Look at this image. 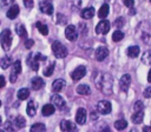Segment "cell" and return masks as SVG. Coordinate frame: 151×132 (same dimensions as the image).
<instances>
[{
    "mask_svg": "<svg viewBox=\"0 0 151 132\" xmlns=\"http://www.w3.org/2000/svg\"><path fill=\"white\" fill-rule=\"evenodd\" d=\"M5 84H6V80H5V77H2V75H0V88H2V87L5 86Z\"/></svg>",
    "mask_w": 151,
    "mask_h": 132,
    "instance_id": "45",
    "label": "cell"
},
{
    "mask_svg": "<svg viewBox=\"0 0 151 132\" xmlns=\"http://www.w3.org/2000/svg\"><path fill=\"white\" fill-rule=\"evenodd\" d=\"M26 112H27V114H28L29 117H33V116L35 114V112H37V105H35V103H34L33 100H29V101H28Z\"/></svg>",
    "mask_w": 151,
    "mask_h": 132,
    "instance_id": "22",
    "label": "cell"
},
{
    "mask_svg": "<svg viewBox=\"0 0 151 132\" xmlns=\"http://www.w3.org/2000/svg\"><path fill=\"white\" fill-rule=\"evenodd\" d=\"M123 38H124V33L122 32V31H119V29H117V31H114L113 32V34H112V40L113 41H120V40H123Z\"/></svg>",
    "mask_w": 151,
    "mask_h": 132,
    "instance_id": "33",
    "label": "cell"
},
{
    "mask_svg": "<svg viewBox=\"0 0 151 132\" xmlns=\"http://www.w3.org/2000/svg\"><path fill=\"white\" fill-rule=\"evenodd\" d=\"M44 85H45L44 80H42L41 78H39V77L33 78V79H32V81H31V86H32V88H33V90H35V91L40 90Z\"/></svg>",
    "mask_w": 151,
    "mask_h": 132,
    "instance_id": "18",
    "label": "cell"
},
{
    "mask_svg": "<svg viewBox=\"0 0 151 132\" xmlns=\"http://www.w3.org/2000/svg\"><path fill=\"white\" fill-rule=\"evenodd\" d=\"M57 22H58V24H61V25H65V24L67 22V18H66L64 14L58 13V14H57Z\"/></svg>",
    "mask_w": 151,
    "mask_h": 132,
    "instance_id": "36",
    "label": "cell"
},
{
    "mask_svg": "<svg viewBox=\"0 0 151 132\" xmlns=\"http://www.w3.org/2000/svg\"><path fill=\"white\" fill-rule=\"evenodd\" d=\"M80 14H81V18H84V19H91L94 15V8L93 7H86L81 11Z\"/></svg>",
    "mask_w": 151,
    "mask_h": 132,
    "instance_id": "20",
    "label": "cell"
},
{
    "mask_svg": "<svg viewBox=\"0 0 151 132\" xmlns=\"http://www.w3.org/2000/svg\"><path fill=\"white\" fill-rule=\"evenodd\" d=\"M76 91H77V93H79V94H81V95H87V94H90V92H91L90 86L86 85V84H80V85H78L77 88H76Z\"/></svg>",
    "mask_w": 151,
    "mask_h": 132,
    "instance_id": "19",
    "label": "cell"
},
{
    "mask_svg": "<svg viewBox=\"0 0 151 132\" xmlns=\"http://www.w3.org/2000/svg\"><path fill=\"white\" fill-rule=\"evenodd\" d=\"M0 125H1V118H0Z\"/></svg>",
    "mask_w": 151,
    "mask_h": 132,
    "instance_id": "49",
    "label": "cell"
},
{
    "mask_svg": "<svg viewBox=\"0 0 151 132\" xmlns=\"http://www.w3.org/2000/svg\"><path fill=\"white\" fill-rule=\"evenodd\" d=\"M114 127L117 128V130H124V128H126L127 127V121L126 120H124V119H120V120H117L116 123H114Z\"/></svg>",
    "mask_w": 151,
    "mask_h": 132,
    "instance_id": "31",
    "label": "cell"
},
{
    "mask_svg": "<svg viewBox=\"0 0 151 132\" xmlns=\"http://www.w3.org/2000/svg\"><path fill=\"white\" fill-rule=\"evenodd\" d=\"M17 95H18V99L25 100V99H27L28 95H29V90H28V88H21V90L18 91Z\"/></svg>",
    "mask_w": 151,
    "mask_h": 132,
    "instance_id": "27",
    "label": "cell"
},
{
    "mask_svg": "<svg viewBox=\"0 0 151 132\" xmlns=\"http://www.w3.org/2000/svg\"><path fill=\"white\" fill-rule=\"evenodd\" d=\"M60 128H61V131H65V132H68V131H77L76 124H73L72 121H68V120H61V123H60Z\"/></svg>",
    "mask_w": 151,
    "mask_h": 132,
    "instance_id": "14",
    "label": "cell"
},
{
    "mask_svg": "<svg viewBox=\"0 0 151 132\" xmlns=\"http://www.w3.org/2000/svg\"><path fill=\"white\" fill-rule=\"evenodd\" d=\"M42 60H46V57L42 55L41 53L29 54L28 58H27V64L29 65V67H31L33 71H38V68H39V62L42 61Z\"/></svg>",
    "mask_w": 151,
    "mask_h": 132,
    "instance_id": "3",
    "label": "cell"
},
{
    "mask_svg": "<svg viewBox=\"0 0 151 132\" xmlns=\"http://www.w3.org/2000/svg\"><path fill=\"white\" fill-rule=\"evenodd\" d=\"M13 2H14V0H1L0 6H1V8H5V7H8V6H12Z\"/></svg>",
    "mask_w": 151,
    "mask_h": 132,
    "instance_id": "39",
    "label": "cell"
},
{
    "mask_svg": "<svg viewBox=\"0 0 151 132\" xmlns=\"http://www.w3.org/2000/svg\"><path fill=\"white\" fill-rule=\"evenodd\" d=\"M9 65H13V62H12V58L8 57V55H5V57L0 60V66H1L2 70H6V68L9 67Z\"/></svg>",
    "mask_w": 151,
    "mask_h": 132,
    "instance_id": "24",
    "label": "cell"
},
{
    "mask_svg": "<svg viewBox=\"0 0 151 132\" xmlns=\"http://www.w3.org/2000/svg\"><path fill=\"white\" fill-rule=\"evenodd\" d=\"M25 124H26V120H25V118L21 117V116H18V117L14 119V125H15L18 128H22V127L25 126Z\"/></svg>",
    "mask_w": 151,
    "mask_h": 132,
    "instance_id": "30",
    "label": "cell"
},
{
    "mask_svg": "<svg viewBox=\"0 0 151 132\" xmlns=\"http://www.w3.org/2000/svg\"><path fill=\"white\" fill-rule=\"evenodd\" d=\"M39 8H40V11H41L42 13H45V14L51 15V14L53 13V5H52L48 0L40 1V4H39Z\"/></svg>",
    "mask_w": 151,
    "mask_h": 132,
    "instance_id": "9",
    "label": "cell"
},
{
    "mask_svg": "<svg viewBox=\"0 0 151 132\" xmlns=\"http://www.w3.org/2000/svg\"><path fill=\"white\" fill-rule=\"evenodd\" d=\"M52 52L59 59H63V58H65L67 55V48L60 41H54L52 44Z\"/></svg>",
    "mask_w": 151,
    "mask_h": 132,
    "instance_id": "4",
    "label": "cell"
},
{
    "mask_svg": "<svg viewBox=\"0 0 151 132\" xmlns=\"http://www.w3.org/2000/svg\"><path fill=\"white\" fill-rule=\"evenodd\" d=\"M110 28H111L110 22L107 20H101V21H99V24L96 27V33L97 34H106V33H109Z\"/></svg>",
    "mask_w": 151,
    "mask_h": 132,
    "instance_id": "7",
    "label": "cell"
},
{
    "mask_svg": "<svg viewBox=\"0 0 151 132\" xmlns=\"http://www.w3.org/2000/svg\"><path fill=\"white\" fill-rule=\"evenodd\" d=\"M33 45H34L33 39H26V41H25V46H26V48H31Z\"/></svg>",
    "mask_w": 151,
    "mask_h": 132,
    "instance_id": "41",
    "label": "cell"
},
{
    "mask_svg": "<svg viewBox=\"0 0 151 132\" xmlns=\"http://www.w3.org/2000/svg\"><path fill=\"white\" fill-rule=\"evenodd\" d=\"M54 111H55V106H54L53 104H46V105H44V106H42L41 113H42V116L48 117V116L53 114V113H54Z\"/></svg>",
    "mask_w": 151,
    "mask_h": 132,
    "instance_id": "16",
    "label": "cell"
},
{
    "mask_svg": "<svg viewBox=\"0 0 151 132\" xmlns=\"http://www.w3.org/2000/svg\"><path fill=\"white\" fill-rule=\"evenodd\" d=\"M4 130L5 131H13V127L9 125V123H6L5 126H4Z\"/></svg>",
    "mask_w": 151,
    "mask_h": 132,
    "instance_id": "44",
    "label": "cell"
},
{
    "mask_svg": "<svg viewBox=\"0 0 151 132\" xmlns=\"http://www.w3.org/2000/svg\"><path fill=\"white\" fill-rule=\"evenodd\" d=\"M124 22H125L124 18H123V16H120V18H118L117 20H114L113 25H114V27H117V28H120V27H123V26H124Z\"/></svg>",
    "mask_w": 151,
    "mask_h": 132,
    "instance_id": "37",
    "label": "cell"
},
{
    "mask_svg": "<svg viewBox=\"0 0 151 132\" xmlns=\"http://www.w3.org/2000/svg\"><path fill=\"white\" fill-rule=\"evenodd\" d=\"M97 111L100 114H109L112 111V105L107 100H100L97 104Z\"/></svg>",
    "mask_w": 151,
    "mask_h": 132,
    "instance_id": "5",
    "label": "cell"
},
{
    "mask_svg": "<svg viewBox=\"0 0 151 132\" xmlns=\"http://www.w3.org/2000/svg\"><path fill=\"white\" fill-rule=\"evenodd\" d=\"M144 97H145V98H151V86L145 88V91H144Z\"/></svg>",
    "mask_w": 151,
    "mask_h": 132,
    "instance_id": "43",
    "label": "cell"
},
{
    "mask_svg": "<svg viewBox=\"0 0 151 132\" xmlns=\"http://www.w3.org/2000/svg\"><path fill=\"white\" fill-rule=\"evenodd\" d=\"M12 72H14V73H17V74H19V73L21 72V62H20V60H17V61L13 62Z\"/></svg>",
    "mask_w": 151,
    "mask_h": 132,
    "instance_id": "34",
    "label": "cell"
},
{
    "mask_svg": "<svg viewBox=\"0 0 151 132\" xmlns=\"http://www.w3.org/2000/svg\"><path fill=\"white\" fill-rule=\"evenodd\" d=\"M109 5L107 4H104V5H101V7L99 8V12H98V16L99 18H101V19H104V18H106L107 16V14H109Z\"/></svg>",
    "mask_w": 151,
    "mask_h": 132,
    "instance_id": "25",
    "label": "cell"
},
{
    "mask_svg": "<svg viewBox=\"0 0 151 132\" xmlns=\"http://www.w3.org/2000/svg\"><path fill=\"white\" fill-rule=\"evenodd\" d=\"M94 55H96V60L103 61V60L106 59V57L109 55V50H107L105 46H99V47L96 50Z\"/></svg>",
    "mask_w": 151,
    "mask_h": 132,
    "instance_id": "8",
    "label": "cell"
},
{
    "mask_svg": "<svg viewBox=\"0 0 151 132\" xmlns=\"http://www.w3.org/2000/svg\"><path fill=\"white\" fill-rule=\"evenodd\" d=\"M51 101H52V104H53L57 108H59V110H63V108L65 107V100H64L59 94H57V93L51 97Z\"/></svg>",
    "mask_w": 151,
    "mask_h": 132,
    "instance_id": "12",
    "label": "cell"
},
{
    "mask_svg": "<svg viewBox=\"0 0 151 132\" xmlns=\"http://www.w3.org/2000/svg\"><path fill=\"white\" fill-rule=\"evenodd\" d=\"M85 74H86V68H85V66H78V67L71 73V77H72L73 80H80Z\"/></svg>",
    "mask_w": 151,
    "mask_h": 132,
    "instance_id": "11",
    "label": "cell"
},
{
    "mask_svg": "<svg viewBox=\"0 0 151 132\" xmlns=\"http://www.w3.org/2000/svg\"><path fill=\"white\" fill-rule=\"evenodd\" d=\"M143 131L144 132H151V126H144L143 127Z\"/></svg>",
    "mask_w": 151,
    "mask_h": 132,
    "instance_id": "47",
    "label": "cell"
},
{
    "mask_svg": "<svg viewBox=\"0 0 151 132\" xmlns=\"http://www.w3.org/2000/svg\"><path fill=\"white\" fill-rule=\"evenodd\" d=\"M12 41H13V37H12V32L6 28L1 32L0 34V42H1V46L4 48L5 52L9 51L11 50V46H12Z\"/></svg>",
    "mask_w": 151,
    "mask_h": 132,
    "instance_id": "2",
    "label": "cell"
},
{
    "mask_svg": "<svg viewBox=\"0 0 151 132\" xmlns=\"http://www.w3.org/2000/svg\"><path fill=\"white\" fill-rule=\"evenodd\" d=\"M123 2L127 7H133V5H134V0H123Z\"/></svg>",
    "mask_w": 151,
    "mask_h": 132,
    "instance_id": "42",
    "label": "cell"
},
{
    "mask_svg": "<svg viewBox=\"0 0 151 132\" xmlns=\"http://www.w3.org/2000/svg\"><path fill=\"white\" fill-rule=\"evenodd\" d=\"M0 106H1V100H0Z\"/></svg>",
    "mask_w": 151,
    "mask_h": 132,
    "instance_id": "50",
    "label": "cell"
},
{
    "mask_svg": "<svg viewBox=\"0 0 151 132\" xmlns=\"http://www.w3.org/2000/svg\"><path fill=\"white\" fill-rule=\"evenodd\" d=\"M19 6L18 5H13V6H11V8L7 11V13H6V15H7V18L8 19H14V18H17L18 16V14H19Z\"/></svg>",
    "mask_w": 151,
    "mask_h": 132,
    "instance_id": "17",
    "label": "cell"
},
{
    "mask_svg": "<svg viewBox=\"0 0 151 132\" xmlns=\"http://www.w3.org/2000/svg\"><path fill=\"white\" fill-rule=\"evenodd\" d=\"M86 117H87V113H86V110L85 108H78L77 111V114H76V121L79 124V125H84L85 121H86Z\"/></svg>",
    "mask_w": 151,
    "mask_h": 132,
    "instance_id": "13",
    "label": "cell"
},
{
    "mask_svg": "<svg viewBox=\"0 0 151 132\" xmlns=\"http://www.w3.org/2000/svg\"><path fill=\"white\" fill-rule=\"evenodd\" d=\"M143 118H144V112L143 111H136L132 117H131V120L134 123V124H140L143 121Z\"/></svg>",
    "mask_w": 151,
    "mask_h": 132,
    "instance_id": "21",
    "label": "cell"
},
{
    "mask_svg": "<svg viewBox=\"0 0 151 132\" xmlns=\"http://www.w3.org/2000/svg\"><path fill=\"white\" fill-rule=\"evenodd\" d=\"M65 84H66V81L64 79H55L52 84V91L55 92V93L60 92L65 87Z\"/></svg>",
    "mask_w": 151,
    "mask_h": 132,
    "instance_id": "15",
    "label": "cell"
},
{
    "mask_svg": "<svg viewBox=\"0 0 151 132\" xmlns=\"http://www.w3.org/2000/svg\"><path fill=\"white\" fill-rule=\"evenodd\" d=\"M65 37L70 41H76L78 39V31L73 25H68L65 28Z\"/></svg>",
    "mask_w": 151,
    "mask_h": 132,
    "instance_id": "6",
    "label": "cell"
},
{
    "mask_svg": "<svg viewBox=\"0 0 151 132\" xmlns=\"http://www.w3.org/2000/svg\"><path fill=\"white\" fill-rule=\"evenodd\" d=\"M53 71H54V62L50 64V65L44 70V74H45L46 77H50V75L53 73Z\"/></svg>",
    "mask_w": 151,
    "mask_h": 132,
    "instance_id": "35",
    "label": "cell"
},
{
    "mask_svg": "<svg viewBox=\"0 0 151 132\" xmlns=\"http://www.w3.org/2000/svg\"><path fill=\"white\" fill-rule=\"evenodd\" d=\"M93 81L96 87L103 92L106 95L112 94V88H113V79L110 73L106 72H98L96 71L93 74Z\"/></svg>",
    "mask_w": 151,
    "mask_h": 132,
    "instance_id": "1",
    "label": "cell"
},
{
    "mask_svg": "<svg viewBox=\"0 0 151 132\" xmlns=\"http://www.w3.org/2000/svg\"><path fill=\"white\" fill-rule=\"evenodd\" d=\"M35 26H37L38 31H39L41 34H44V35H47V34H48V28H47V26H46L45 24H42V22L38 21V22L35 24Z\"/></svg>",
    "mask_w": 151,
    "mask_h": 132,
    "instance_id": "29",
    "label": "cell"
},
{
    "mask_svg": "<svg viewBox=\"0 0 151 132\" xmlns=\"http://www.w3.org/2000/svg\"><path fill=\"white\" fill-rule=\"evenodd\" d=\"M143 108H144V104H143V101L137 100V101L134 103V105H133V110H134V112H136V111H143Z\"/></svg>",
    "mask_w": 151,
    "mask_h": 132,
    "instance_id": "38",
    "label": "cell"
},
{
    "mask_svg": "<svg viewBox=\"0 0 151 132\" xmlns=\"http://www.w3.org/2000/svg\"><path fill=\"white\" fill-rule=\"evenodd\" d=\"M22 2H24V5H25V7L26 8H32L33 7V0H22Z\"/></svg>",
    "mask_w": 151,
    "mask_h": 132,
    "instance_id": "40",
    "label": "cell"
},
{
    "mask_svg": "<svg viewBox=\"0 0 151 132\" xmlns=\"http://www.w3.org/2000/svg\"><path fill=\"white\" fill-rule=\"evenodd\" d=\"M45 130H46V126L44 124H41V123H37V124L31 126V131L32 132H40V131H45Z\"/></svg>",
    "mask_w": 151,
    "mask_h": 132,
    "instance_id": "32",
    "label": "cell"
},
{
    "mask_svg": "<svg viewBox=\"0 0 151 132\" xmlns=\"http://www.w3.org/2000/svg\"><path fill=\"white\" fill-rule=\"evenodd\" d=\"M130 84H131V77L129 74H124L119 80V87L123 92H127Z\"/></svg>",
    "mask_w": 151,
    "mask_h": 132,
    "instance_id": "10",
    "label": "cell"
},
{
    "mask_svg": "<svg viewBox=\"0 0 151 132\" xmlns=\"http://www.w3.org/2000/svg\"><path fill=\"white\" fill-rule=\"evenodd\" d=\"M147 81L151 82V70L149 71V74H147Z\"/></svg>",
    "mask_w": 151,
    "mask_h": 132,
    "instance_id": "48",
    "label": "cell"
},
{
    "mask_svg": "<svg viewBox=\"0 0 151 132\" xmlns=\"http://www.w3.org/2000/svg\"><path fill=\"white\" fill-rule=\"evenodd\" d=\"M139 52H140V48L138 46H130L126 51L127 57H130V58H136L139 54Z\"/></svg>",
    "mask_w": 151,
    "mask_h": 132,
    "instance_id": "23",
    "label": "cell"
},
{
    "mask_svg": "<svg viewBox=\"0 0 151 132\" xmlns=\"http://www.w3.org/2000/svg\"><path fill=\"white\" fill-rule=\"evenodd\" d=\"M142 62H143L144 65H150V66H151V50L146 51V52L143 54V57H142Z\"/></svg>",
    "mask_w": 151,
    "mask_h": 132,
    "instance_id": "28",
    "label": "cell"
},
{
    "mask_svg": "<svg viewBox=\"0 0 151 132\" xmlns=\"http://www.w3.org/2000/svg\"><path fill=\"white\" fill-rule=\"evenodd\" d=\"M15 32H17V34L19 37H21L24 39H27V31H26L24 25H18L17 28H15Z\"/></svg>",
    "mask_w": 151,
    "mask_h": 132,
    "instance_id": "26",
    "label": "cell"
},
{
    "mask_svg": "<svg viewBox=\"0 0 151 132\" xmlns=\"http://www.w3.org/2000/svg\"><path fill=\"white\" fill-rule=\"evenodd\" d=\"M9 80H11V82H14V81L17 80V73L12 72V73H11V78H9Z\"/></svg>",
    "mask_w": 151,
    "mask_h": 132,
    "instance_id": "46",
    "label": "cell"
},
{
    "mask_svg": "<svg viewBox=\"0 0 151 132\" xmlns=\"http://www.w3.org/2000/svg\"><path fill=\"white\" fill-rule=\"evenodd\" d=\"M150 2H151V0H150Z\"/></svg>",
    "mask_w": 151,
    "mask_h": 132,
    "instance_id": "51",
    "label": "cell"
}]
</instances>
